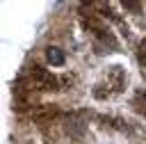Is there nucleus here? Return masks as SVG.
<instances>
[{
  "label": "nucleus",
  "instance_id": "nucleus-1",
  "mask_svg": "<svg viewBox=\"0 0 146 144\" xmlns=\"http://www.w3.org/2000/svg\"><path fill=\"white\" fill-rule=\"evenodd\" d=\"M48 59H50V64L62 66V64H64V53H62L59 48H50V50H48Z\"/></svg>",
  "mask_w": 146,
  "mask_h": 144
}]
</instances>
